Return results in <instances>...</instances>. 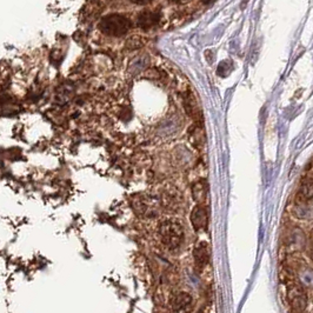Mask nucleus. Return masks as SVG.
Returning <instances> with one entry per match:
<instances>
[{
    "instance_id": "f257e3e1",
    "label": "nucleus",
    "mask_w": 313,
    "mask_h": 313,
    "mask_svg": "<svg viewBox=\"0 0 313 313\" xmlns=\"http://www.w3.org/2000/svg\"><path fill=\"white\" fill-rule=\"evenodd\" d=\"M286 300L292 313H304L307 307V292L297 278L286 280Z\"/></svg>"
},
{
    "instance_id": "f03ea898",
    "label": "nucleus",
    "mask_w": 313,
    "mask_h": 313,
    "mask_svg": "<svg viewBox=\"0 0 313 313\" xmlns=\"http://www.w3.org/2000/svg\"><path fill=\"white\" fill-rule=\"evenodd\" d=\"M159 237L161 243L169 250H177L184 242V227L177 220H172V219L165 220L159 226Z\"/></svg>"
},
{
    "instance_id": "7ed1b4c3",
    "label": "nucleus",
    "mask_w": 313,
    "mask_h": 313,
    "mask_svg": "<svg viewBox=\"0 0 313 313\" xmlns=\"http://www.w3.org/2000/svg\"><path fill=\"white\" fill-rule=\"evenodd\" d=\"M132 23L123 14H108L100 20L99 28L104 34L109 36H121L131 30Z\"/></svg>"
},
{
    "instance_id": "20e7f679",
    "label": "nucleus",
    "mask_w": 313,
    "mask_h": 313,
    "mask_svg": "<svg viewBox=\"0 0 313 313\" xmlns=\"http://www.w3.org/2000/svg\"><path fill=\"white\" fill-rule=\"evenodd\" d=\"M191 223L197 232L205 231L209 225V211L206 205H197L191 213Z\"/></svg>"
},
{
    "instance_id": "39448f33",
    "label": "nucleus",
    "mask_w": 313,
    "mask_h": 313,
    "mask_svg": "<svg viewBox=\"0 0 313 313\" xmlns=\"http://www.w3.org/2000/svg\"><path fill=\"white\" fill-rule=\"evenodd\" d=\"M171 310H172V313H192V297L186 292L178 293L171 300Z\"/></svg>"
},
{
    "instance_id": "423d86ee",
    "label": "nucleus",
    "mask_w": 313,
    "mask_h": 313,
    "mask_svg": "<svg viewBox=\"0 0 313 313\" xmlns=\"http://www.w3.org/2000/svg\"><path fill=\"white\" fill-rule=\"evenodd\" d=\"M210 255H211L210 246L207 243L201 242L194 247L193 258H194V263H196V267L199 271H202L207 265H209Z\"/></svg>"
},
{
    "instance_id": "0eeeda50",
    "label": "nucleus",
    "mask_w": 313,
    "mask_h": 313,
    "mask_svg": "<svg viewBox=\"0 0 313 313\" xmlns=\"http://www.w3.org/2000/svg\"><path fill=\"white\" fill-rule=\"evenodd\" d=\"M184 105H185L186 112L189 113V116L191 118H193L194 121H196V125L202 126L201 109H200V107H199V105L197 103L196 97H194L191 92H188L185 95Z\"/></svg>"
},
{
    "instance_id": "6e6552de",
    "label": "nucleus",
    "mask_w": 313,
    "mask_h": 313,
    "mask_svg": "<svg viewBox=\"0 0 313 313\" xmlns=\"http://www.w3.org/2000/svg\"><path fill=\"white\" fill-rule=\"evenodd\" d=\"M160 22V14L158 12L146 11L139 14L138 17V25H139L143 30H150L154 26H157Z\"/></svg>"
},
{
    "instance_id": "1a4fd4ad",
    "label": "nucleus",
    "mask_w": 313,
    "mask_h": 313,
    "mask_svg": "<svg viewBox=\"0 0 313 313\" xmlns=\"http://www.w3.org/2000/svg\"><path fill=\"white\" fill-rule=\"evenodd\" d=\"M192 196L198 205H206L207 201V182L200 180L196 182L192 188Z\"/></svg>"
},
{
    "instance_id": "9d476101",
    "label": "nucleus",
    "mask_w": 313,
    "mask_h": 313,
    "mask_svg": "<svg viewBox=\"0 0 313 313\" xmlns=\"http://www.w3.org/2000/svg\"><path fill=\"white\" fill-rule=\"evenodd\" d=\"M299 197L305 201L313 199V179L312 178L305 179L302 188H300Z\"/></svg>"
},
{
    "instance_id": "9b49d317",
    "label": "nucleus",
    "mask_w": 313,
    "mask_h": 313,
    "mask_svg": "<svg viewBox=\"0 0 313 313\" xmlns=\"http://www.w3.org/2000/svg\"><path fill=\"white\" fill-rule=\"evenodd\" d=\"M191 132L190 133V137H191V141L196 145V146H200L204 144V140H205V137H204V131H202L201 126L199 125H194L192 128H191Z\"/></svg>"
},
{
    "instance_id": "f8f14e48",
    "label": "nucleus",
    "mask_w": 313,
    "mask_h": 313,
    "mask_svg": "<svg viewBox=\"0 0 313 313\" xmlns=\"http://www.w3.org/2000/svg\"><path fill=\"white\" fill-rule=\"evenodd\" d=\"M310 257H311V259L313 260V246H312V249H311V251H310Z\"/></svg>"
}]
</instances>
